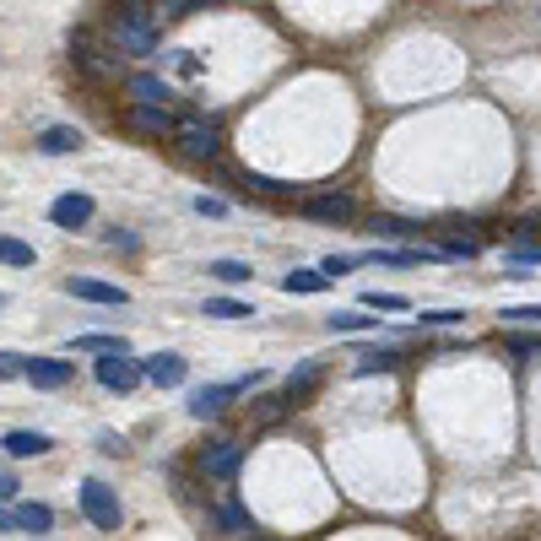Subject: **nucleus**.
I'll return each mask as SVG.
<instances>
[{
	"label": "nucleus",
	"instance_id": "obj_1",
	"mask_svg": "<svg viewBox=\"0 0 541 541\" xmlns=\"http://www.w3.org/2000/svg\"><path fill=\"white\" fill-rule=\"evenodd\" d=\"M109 38L120 55H157V6L152 0H114Z\"/></svg>",
	"mask_w": 541,
	"mask_h": 541
},
{
	"label": "nucleus",
	"instance_id": "obj_2",
	"mask_svg": "<svg viewBox=\"0 0 541 541\" xmlns=\"http://www.w3.org/2000/svg\"><path fill=\"white\" fill-rule=\"evenodd\" d=\"M174 141L190 163H217L222 157V125L217 120H184V125H174Z\"/></svg>",
	"mask_w": 541,
	"mask_h": 541
},
{
	"label": "nucleus",
	"instance_id": "obj_3",
	"mask_svg": "<svg viewBox=\"0 0 541 541\" xmlns=\"http://www.w3.org/2000/svg\"><path fill=\"white\" fill-rule=\"evenodd\" d=\"M82 514L98 531H120L125 525V509H120V493H114L109 482H98V477H87L82 482Z\"/></svg>",
	"mask_w": 541,
	"mask_h": 541
},
{
	"label": "nucleus",
	"instance_id": "obj_4",
	"mask_svg": "<svg viewBox=\"0 0 541 541\" xmlns=\"http://www.w3.org/2000/svg\"><path fill=\"white\" fill-rule=\"evenodd\" d=\"M141 379H147V374H141V363L130 358V352H98V385H103V390L130 395Z\"/></svg>",
	"mask_w": 541,
	"mask_h": 541
},
{
	"label": "nucleus",
	"instance_id": "obj_5",
	"mask_svg": "<svg viewBox=\"0 0 541 541\" xmlns=\"http://www.w3.org/2000/svg\"><path fill=\"white\" fill-rule=\"evenodd\" d=\"M65 293L82 298V303H103V309H125L130 293L114 282H98V276H65Z\"/></svg>",
	"mask_w": 541,
	"mask_h": 541
},
{
	"label": "nucleus",
	"instance_id": "obj_6",
	"mask_svg": "<svg viewBox=\"0 0 541 541\" xmlns=\"http://www.w3.org/2000/svg\"><path fill=\"white\" fill-rule=\"evenodd\" d=\"M249 385H260V379L249 374V379H239V385H201V390L190 395V417H195V422L217 417L222 406H228V401H233V395H239V390H249Z\"/></svg>",
	"mask_w": 541,
	"mask_h": 541
},
{
	"label": "nucleus",
	"instance_id": "obj_7",
	"mask_svg": "<svg viewBox=\"0 0 541 541\" xmlns=\"http://www.w3.org/2000/svg\"><path fill=\"white\" fill-rule=\"evenodd\" d=\"M303 217L325 222V228H347V222L358 217V206H352V195H309V201H303Z\"/></svg>",
	"mask_w": 541,
	"mask_h": 541
},
{
	"label": "nucleus",
	"instance_id": "obj_8",
	"mask_svg": "<svg viewBox=\"0 0 541 541\" xmlns=\"http://www.w3.org/2000/svg\"><path fill=\"white\" fill-rule=\"evenodd\" d=\"M92 195H82V190H65L55 206H49V222H55V228H65V233H76V228H87L92 222Z\"/></svg>",
	"mask_w": 541,
	"mask_h": 541
},
{
	"label": "nucleus",
	"instance_id": "obj_9",
	"mask_svg": "<svg viewBox=\"0 0 541 541\" xmlns=\"http://www.w3.org/2000/svg\"><path fill=\"white\" fill-rule=\"evenodd\" d=\"M174 114H168V103H136V109H130V130H141V136H174Z\"/></svg>",
	"mask_w": 541,
	"mask_h": 541
},
{
	"label": "nucleus",
	"instance_id": "obj_10",
	"mask_svg": "<svg viewBox=\"0 0 541 541\" xmlns=\"http://www.w3.org/2000/svg\"><path fill=\"white\" fill-rule=\"evenodd\" d=\"M22 379H28L33 390H65L71 385V363L65 358H28V374Z\"/></svg>",
	"mask_w": 541,
	"mask_h": 541
},
{
	"label": "nucleus",
	"instance_id": "obj_11",
	"mask_svg": "<svg viewBox=\"0 0 541 541\" xmlns=\"http://www.w3.org/2000/svg\"><path fill=\"white\" fill-rule=\"evenodd\" d=\"M0 450L17 455V460H38V455L55 450V439H49V433H33V428H11L6 439H0Z\"/></svg>",
	"mask_w": 541,
	"mask_h": 541
},
{
	"label": "nucleus",
	"instance_id": "obj_12",
	"mask_svg": "<svg viewBox=\"0 0 541 541\" xmlns=\"http://www.w3.org/2000/svg\"><path fill=\"white\" fill-rule=\"evenodd\" d=\"M141 374H147L157 390H174V385H184V358L179 352H157V358H141Z\"/></svg>",
	"mask_w": 541,
	"mask_h": 541
},
{
	"label": "nucleus",
	"instance_id": "obj_13",
	"mask_svg": "<svg viewBox=\"0 0 541 541\" xmlns=\"http://www.w3.org/2000/svg\"><path fill=\"white\" fill-rule=\"evenodd\" d=\"M239 460H244V444L222 439L217 450H206V455H201V471H206V477H217V482H228L233 471H239Z\"/></svg>",
	"mask_w": 541,
	"mask_h": 541
},
{
	"label": "nucleus",
	"instance_id": "obj_14",
	"mask_svg": "<svg viewBox=\"0 0 541 541\" xmlns=\"http://www.w3.org/2000/svg\"><path fill=\"white\" fill-rule=\"evenodd\" d=\"M71 55L82 60L92 76H120V60H103V49H92V38H87V33H76V38H71Z\"/></svg>",
	"mask_w": 541,
	"mask_h": 541
},
{
	"label": "nucleus",
	"instance_id": "obj_15",
	"mask_svg": "<svg viewBox=\"0 0 541 541\" xmlns=\"http://www.w3.org/2000/svg\"><path fill=\"white\" fill-rule=\"evenodd\" d=\"M11 525H17V531H28V536H49V531H55V514H49V504H17Z\"/></svg>",
	"mask_w": 541,
	"mask_h": 541
},
{
	"label": "nucleus",
	"instance_id": "obj_16",
	"mask_svg": "<svg viewBox=\"0 0 541 541\" xmlns=\"http://www.w3.org/2000/svg\"><path fill=\"white\" fill-rule=\"evenodd\" d=\"M38 147H44L49 157H65V152H82V130H76V125H49L44 136H38Z\"/></svg>",
	"mask_w": 541,
	"mask_h": 541
},
{
	"label": "nucleus",
	"instance_id": "obj_17",
	"mask_svg": "<svg viewBox=\"0 0 541 541\" xmlns=\"http://www.w3.org/2000/svg\"><path fill=\"white\" fill-rule=\"evenodd\" d=\"M320 385V363H303L298 374H287V390H282V406H303L309 390Z\"/></svg>",
	"mask_w": 541,
	"mask_h": 541
},
{
	"label": "nucleus",
	"instance_id": "obj_18",
	"mask_svg": "<svg viewBox=\"0 0 541 541\" xmlns=\"http://www.w3.org/2000/svg\"><path fill=\"white\" fill-rule=\"evenodd\" d=\"M325 287H331L325 271H287L282 276V293H298V298H314V293H325Z\"/></svg>",
	"mask_w": 541,
	"mask_h": 541
},
{
	"label": "nucleus",
	"instance_id": "obj_19",
	"mask_svg": "<svg viewBox=\"0 0 541 541\" xmlns=\"http://www.w3.org/2000/svg\"><path fill=\"white\" fill-rule=\"evenodd\" d=\"M71 352H130V347H125V336L87 331V336H71Z\"/></svg>",
	"mask_w": 541,
	"mask_h": 541
},
{
	"label": "nucleus",
	"instance_id": "obj_20",
	"mask_svg": "<svg viewBox=\"0 0 541 541\" xmlns=\"http://www.w3.org/2000/svg\"><path fill=\"white\" fill-rule=\"evenodd\" d=\"M130 98L136 103H168L174 92H168V82H157V76H130Z\"/></svg>",
	"mask_w": 541,
	"mask_h": 541
},
{
	"label": "nucleus",
	"instance_id": "obj_21",
	"mask_svg": "<svg viewBox=\"0 0 541 541\" xmlns=\"http://www.w3.org/2000/svg\"><path fill=\"white\" fill-rule=\"evenodd\" d=\"M201 314H211V320H249V303H239V298H206V309Z\"/></svg>",
	"mask_w": 541,
	"mask_h": 541
},
{
	"label": "nucleus",
	"instance_id": "obj_22",
	"mask_svg": "<svg viewBox=\"0 0 541 541\" xmlns=\"http://www.w3.org/2000/svg\"><path fill=\"white\" fill-rule=\"evenodd\" d=\"M206 271L217 276V282H233V287H244L249 276H255V271H249V260H211Z\"/></svg>",
	"mask_w": 541,
	"mask_h": 541
},
{
	"label": "nucleus",
	"instance_id": "obj_23",
	"mask_svg": "<svg viewBox=\"0 0 541 541\" xmlns=\"http://www.w3.org/2000/svg\"><path fill=\"white\" fill-rule=\"evenodd\" d=\"M331 331H379V314H358V309H347V314H331Z\"/></svg>",
	"mask_w": 541,
	"mask_h": 541
},
{
	"label": "nucleus",
	"instance_id": "obj_24",
	"mask_svg": "<svg viewBox=\"0 0 541 541\" xmlns=\"http://www.w3.org/2000/svg\"><path fill=\"white\" fill-rule=\"evenodd\" d=\"M33 244H22V239H6V233H0V266H33Z\"/></svg>",
	"mask_w": 541,
	"mask_h": 541
},
{
	"label": "nucleus",
	"instance_id": "obj_25",
	"mask_svg": "<svg viewBox=\"0 0 541 541\" xmlns=\"http://www.w3.org/2000/svg\"><path fill=\"white\" fill-rule=\"evenodd\" d=\"M217 525H222L228 536H249V531H255V520H249V514H244L239 504H228V509H222V514H217Z\"/></svg>",
	"mask_w": 541,
	"mask_h": 541
},
{
	"label": "nucleus",
	"instance_id": "obj_26",
	"mask_svg": "<svg viewBox=\"0 0 541 541\" xmlns=\"http://www.w3.org/2000/svg\"><path fill=\"white\" fill-rule=\"evenodd\" d=\"M363 309H385V314H395V309H406V298H401V293H363Z\"/></svg>",
	"mask_w": 541,
	"mask_h": 541
},
{
	"label": "nucleus",
	"instance_id": "obj_27",
	"mask_svg": "<svg viewBox=\"0 0 541 541\" xmlns=\"http://www.w3.org/2000/svg\"><path fill=\"white\" fill-rule=\"evenodd\" d=\"M509 325H541V303H520V309H504Z\"/></svg>",
	"mask_w": 541,
	"mask_h": 541
},
{
	"label": "nucleus",
	"instance_id": "obj_28",
	"mask_svg": "<svg viewBox=\"0 0 541 541\" xmlns=\"http://www.w3.org/2000/svg\"><path fill=\"white\" fill-rule=\"evenodd\" d=\"M28 374V358L22 352H0V379H22Z\"/></svg>",
	"mask_w": 541,
	"mask_h": 541
},
{
	"label": "nucleus",
	"instance_id": "obj_29",
	"mask_svg": "<svg viewBox=\"0 0 541 541\" xmlns=\"http://www.w3.org/2000/svg\"><path fill=\"white\" fill-rule=\"evenodd\" d=\"M206 0H157V11H163V17H190V11H201Z\"/></svg>",
	"mask_w": 541,
	"mask_h": 541
},
{
	"label": "nucleus",
	"instance_id": "obj_30",
	"mask_svg": "<svg viewBox=\"0 0 541 541\" xmlns=\"http://www.w3.org/2000/svg\"><path fill=\"white\" fill-rule=\"evenodd\" d=\"M401 358H395V352H368V358L358 363V374H379V368H395Z\"/></svg>",
	"mask_w": 541,
	"mask_h": 541
},
{
	"label": "nucleus",
	"instance_id": "obj_31",
	"mask_svg": "<svg viewBox=\"0 0 541 541\" xmlns=\"http://www.w3.org/2000/svg\"><path fill=\"white\" fill-rule=\"evenodd\" d=\"M98 450H103V455H114V460H125V455H130V444L120 439V433H98Z\"/></svg>",
	"mask_w": 541,
	"mask_h": 541
},
{
	"label": "nucleus",
	"instance_id": "obj_32",
	"mask_svg": "<svg viewBox=\"0 0 541 541\" xmlns=\"http://www.w3.org/2000/svg\"><path fill=\"white\" fill-rule=\"evenodd\" d=\"M374 233H385V239H406L412 228H406L401 217H374Z\"/></svg>",
	"mask_w": 541,
	"mask_h": 541
},
{
	"label": "nucleus",
	"instance_id": "obj_33",
	"mask_svg": "<svg viewBox=\"0 0 541 541\" xmlns=\"http://www.w3.org/2000/svg\"><path fill=\"white\" fill-rule=\"evenodd\" d=\"M244 184H249V190H260V195H287V184H276L266 174H244Z\"/></svg>",
	"mask_w": 541,
	"mask_h": 541
},
{
	"label": "nucleus",
	"instance_id": "obj_34",
	"mask_svg": "<svg viewBox=\"0 0 541 541\" xmlns=\"http://www.w3.org/2000/svg\"><path fill=\"white\" fill-rule=\"evenodd\" d=\"M352 266H358V260H352V255H331V260H320V271L331 276V282H336V276H347Z\"/></svg>",
	"mask_w": 541,
	"mask_h": 541
},
{
	"label": "nucleus",
	"instance_id": "obj_35",
	"mask_svg": "<svg viewBox=\"0 0 541 541\" xmlns=\"http://www.w3.org/2000/svg\"><path fill=\"white\" fill-rule=\"evenodd\" d=\"M466 314L460 309H433V314H422V325H460Z\"/></svg>",
	"mask_w": 541,
	"mask_h": 541
},
{
	"label": "nucleus",
	"instance_id": "obj_36",
	"mask_svg": "<svg viewBox=\"0 0 541 541\" xmlns=\"http://www.w3.org/2000/svg\"><path fill=\"white\" fill-rule=\"evenodd\" d=\"M509 266H541V249H509Z\"/></svg>",
	"mask_w": 541,
	"mask_h": 541
},
{
	"label": "nucleus",
	"instance_id": "obj_37",
	"mask_svg": "<svg viewBox=\"0 0 541 541\" xmlns=\"http://www.w3.org/2000/svg\"><path fill=\"white\" fill-rule=\"evenodd\" d=\"M195 211H201V217H228V201H211V195H201Z\"/></svg>",
	"mask_w": 541,
	"mask_h": 541
},
{
	"label": "nucleus",
	"instance_id": "obj_38",
	"mask_svg": "<svg viewBox=\"0 0 541 541\" xmlns=\"http://www.w3.org/2000/svg\"><path fill=\"white\" fill-rule=\"evenodd\" d=\"M0 498H17V477L11 471H0Z\"/></svg>",
	"mask_w": 541,
	"mask_h": 541
},
{
	"label": "nucleus",
	"instance_id": "obj_39",
	"mask_svg": "<svg viewBox=\"0 0 541 541\" xmlns=\"http://www.w3.org/2000/svg\"><path fill=\"white\" fill-rule=\"evenodd\" d=\"M0 531H17V525H11V514H6V509H0Z\"/></svg>",
	"mask_w": 541,
	"mask_h": 541
},
{
	"label": "nucleus",
	"instance_id": "obj_40",
	"mask_svg": "<svg viewBox=\"0 0 541 541\" xmlns=\"http://www.w3.org/2000/svg\"><path fill=\"white\" fill-rule=\"evenodd\" d=\"M0 309H6V293H0Z\"/></svg>",
	"mask_w": 541,
	"mask_h": 541
}]
</instances>
